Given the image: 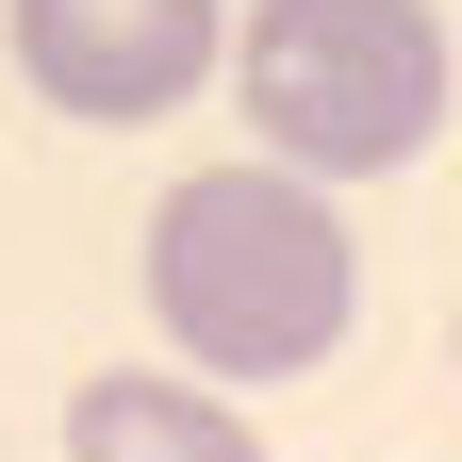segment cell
Segmentation results:
<instances>
[{
  "label": "cell",
  "instance_id": "obj_4",
  "mask_svg": "<svg viewBox=\"0 0 462 462\" xmlns=\"http://www.w3.org/2000/svg\"><path fill=\"white\" fill-rule=\"evenodd\" d=\"M67 462H264V430L231 413L215 380H83L67 396Z\"/></svg>",
  "mask_w": 462,
  "mask_h": 462
},
{
  "label": "cell",
  "instance_id": "obj_1",
  "mask_svg": "<svg viewBox=\"0 0 462 462\" xmlns=\"http://www.w3.org/2000/svg\"><path fill=\"white\" fill-rule=\"evenodd\" d=\"M149 314L182 346L199 380H314L346 314H364V248H346V215L314 165H199V182H165L149 215Z\"/></svg>",
  "mask_w": 462,
  "mask_h": 462
},
{
  "label": "cell",
  "instance_id": "obj_2",
  "mask_svg": "<svg viewBox=\"0 0 462 462\" xmlns=\"http://www.w3.org/2000/svg\"><path fill=\"white\" fill-rule=\"evenodd\" d=\"M231 99L314 182H396L446 133V17L430 0H264L231 33Z\"/></svg>",
  "mask_w": 462,
  "mask_h": 462
},
{
  "label": "cell",
  "instance_id": "obj_3",
  "mask_svg": "<svg viewBox=\"0 0 462 462\" xmlns=\"http://www.w3.org/2000/svg\"><path fill=\"white\" fill-rule=\"evenodd\" d=\"M17 67L99 133H149L231 67V17L215 0H17Z\"/></svg>",
  "mask_w": 462,
  "mask_h": 462
}]
</instances>
